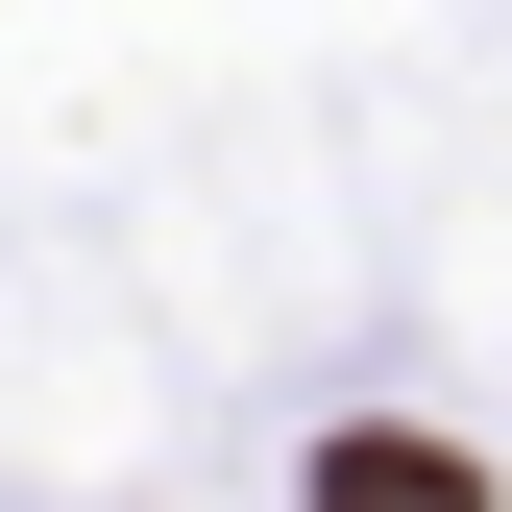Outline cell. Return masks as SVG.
<instances>
[{"instance_id": "6da1fadb", "label": "cell", "mask_w": 512, "mask_h": 512, "mask_svg": "<svg viewBox=\"0 0 512 512\" xmlns=\"http://www.w3.org/2000/svg\"><path fill=\"white\" fill-rule=\"evenodd\" d=\"M317 512H488V464H464V439H391V415H366V439H317Z\"/></svg>"}]
</instances>
